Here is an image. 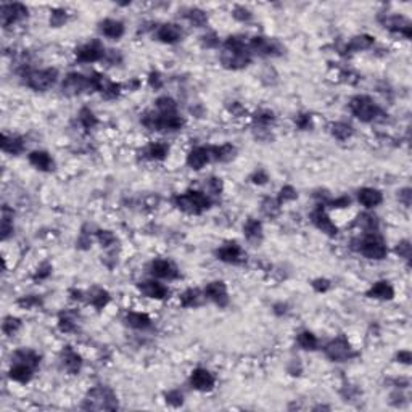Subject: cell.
<instances>
[{
	"label": "cell",
	"instance_id": "cell-1",
	"mask_svg": "<svg viewBox=\"0 0 412 412\" xmlns=\"http://www.w3.org/2000/svg\"><path fill=\"white\" fill-rule=\"evenodd\" d=\"M250 60L251 57L247 46H245V40H242L240 37H229L224 50L221 53L222 64L229 70H240L245 68L250 63Z\"/></svg>",
	"mask_w": 412,
	"mask_h": 412
},
{
	"label": "cell",
	"instance_id": "cell-2",
	"mask_svg": "<svg viewBox=\"0 0 412 412\" xmlns=\"http://www.w3.org/2000/svg\"><path fill=\"white\" fill-rule=\"evenodd\" d=\"M176 205L188 214H200L209 206V200L202 192H187L176 197Z\"/></svg>",
	"mask_w": 412,
	"mask_h": 412
},
{
	"label": "cell",
	"instance_id": "cell-3",
	"mask_svg": "<svg viewBox=\"0 0 412 412\" xmlns=\"http://www.w3.org/2000/svg\"><path fill=\"white\" fill-rule=\"evenodd\" d=\"M350 108L353 111V115L364 121V122H371L374 121L378 113H380V110H378V106L375 105V102L372 98L369 97H365V95H358V97H354L351 100V103H350Z\"/></svg>",
	"mask_w": 412,
	"mask_h": 412
},
{
	"label": "cell",
	"instance_id": "cell-4",
	"mask_svg": "<svg viewBox=\"0 0 412 412\" xmlns=\"http://www.w3.org/2000/svg\"><path fill=\"white\" fill-rule=\"evenodd\" d=\"M87 409H116L118 407V401L115 395L110 392L108 388H95L89 393L85 399V406Z\"/></svg>",
	"mask_w": 412,
	"mask_h": 412
},
{
	"label": "cell",
	"instance_id": "cell-5",
	"mask_svg": "<svg viewBox=\"0 0 412 412\" xmlns=\"http://www.w3.org/2000/svg\"><path fill=\"white\" fill-rule=\"evenodd\" d=\"M26 84L34 89V91H47L55 82H57L58 71L55 68H47L40 71H29L26 73Z\"/></svg>",
	"mask_w": 412,
	"mask_h": 412
},
{
	"label": "cell",
	"instance_id": "cell-6",
	"mask_svg": "<svg viewBox=\"0 0 412 412\" xmlns=\"http://www.w3.org/2000/svg\"><path fill=\"white\" fill-rule=\"evenodd\" d=\"M359 251L369 259H383L386 256V247L383 245V242L375 235L364 237L361 240Z\"/></svg>",
	"mask_w": 412,
	"mask_h": 412
},
{
	"label": "cell",
	"instance_id": "cell-7",
	"mask_svg": "<svg viewBox=\"0 0 412 412\" xmlns=\"http://www.w3.org/2000/svg\"><path fill=\"white\" fill-rule=\"evenodd\" d=\"M326 353L332 361H344L350 358L351 353V346L348 340L344 337H338L335 340H332L327 346H326Z\"/></svg>",
	"mask_w": 412,
	"mask_h": 412
},
{
	"label": "cell",
	"instance_id": "cell-8",
	"mask_svg": "<svg viewBox=\"0 0 412 412\" xmlns=\"http://www.w3.org/2000/svg\"><path fill=\"white\" fill-rule=\"evenodd\" d=\"M87 89H92L91 87V79H85L82 74L71 73V74H68L64 77L63 92L66 95H77V94H81L82 91H87Z\"/></svg>",
	"mask_w": 412,
	"mask_h": 412
},
{
	"label": "cell",
	"instance_id": "cell-9",
	"mask_svg": "<svg viewBox=\"0 0 412 412\" xmlns=\"http://www.w3.org/2000/svg\"><path fill=\"white\" fill-rule=\"evenodd\" d=\"M0 16H2V25L10 26L16 23V21L23 19L28 16V8L21 4H5L0 10Z\"/></svg>",
	"mask_w": 412,
	"mask_h": 412
},
{
	"label": "cell",
	"instance_id": "cell-10",
	"mask_svg": "<svg viewBox=\"0 0 412 412\" xmlns=\"http://www.w3.org/2000/svg\"><path fill=\"white\" fill-rule=\"evenodd\" d=\"M105 55V50L103 47L100 46V42H89L85 46L79 47L76 50V57L79 61H84V63H92V61H97L100 58H103Z\"/></svg>",
	"mask_w": 412,
	"mask_h": 412
},
{
	"label": "cell",
	"instance_id": "cell-11",
	"mask_svg": "<svg viewBox=\"0 0 412 412\" xmlns=\"http://www.w3.org/2000/svg\"><path fill=\"white\" fill-rule=\"evenodd\" d=\"M205 295L213 299V301L219 306H226L229 303V293L227 287L224 282H211L205 288Z\"/></svg>",
	"mask_w": 412,
	"mask_h": 412
},
{
	"label": "cell",
	"instance_id": "cell-12",
	"mask_svg": "<svg viewBox=\"0 0 412 412\" xmlns=\"http://www.w3.org/2000/svg\"><path fill=\"white\" fill-rule=\"evenodd\" d=\"M190 383L198 392H209L214 386V377L206 369H195L190 377Z\"/></svg>",
	"mask_w": 412,
	"mask_h": 412
},
{
	"label": "cell",
	"instance_id": "cell-13",
	"mask_svg": "<svg viewBox=\"0 0 412 412\" xmlns=\"http://www.w3.org/2000/svg\"><path fill=\"white\" fill-rule=\"evenodd\" d=\"M256 53L266 55V57H271V55H277L280 52V46L277 44L274 39H267V37H254L251 39V46H250Z\"/></svg>",
	"mask_w": 412,
	"mask_h": 412
},
{
	"label": "cell",
	"instance_id": "cell-14",
	"mask_svg": "<svg viewBox=\"0 0 412 412\" xmlns=\"http://www.w3.org/2000/svg\"><path fill=\"white\" fill-rule=\"evenodd\" d=\"M151 274L160 277V279H176L179 275V271L171 261L157 259L151 263Z\"/></svg>",
	"mask_w": 412,
	"mask_h": 412
},
{
	"label": "cell",
	"instance_id": "cell-15",
	"mask_svg": "<svg viewBox=\"0 0 412 412\" xmlns=\"http://www.w3.org/2000/svg\"><path fill=\"white\" fill-rule=\"evenodd\" d=\"M139 290L142 292V295H145L147 298H155V299H163L168 296V288L164 285H161L160 282H155V280H147V282H142L139 285Z\"/></svg>",
	"mask_w": 412,
	"mask_h": 412
},
{
	"label": "cell",
	"instance_id": "cell-16",
	"mask_svg": "<svg viewBox=\"0 0 412 412\" xmlns=\"http://www.w3.org/2000/svg\"><path fill=\"white\" fill-rule=\"evenodd\" d=\"M313 222L316 224V227L319 229V230H322L324 233H327V235H337V232H338V229H337V226L333 224L332 222V219L324 213V209H317L316 213L313 214Z\"/></svg>",
	"mask_w": 412,
	"mask_h": 412
},
{
	"label": "cell",
	"instance_id": "cell-17",
	"mask_svg": "<svg viewBox=\"0 0 412 412\" xmlns=\"http://www.w3.org/2000/svg\"><path fill=\"white\" fill-rule=\"evenodd\" d=\"M218 256L221 261L224 263H233L237 264L243 259V253H242V248L235 243H229L226 247H222L218 250Z\"/></svg>",
	"mask_w": 412,
	"mask_h": 412
},
{
	"label": "cell",
	"instance_id": "cell-18",
	"mask_svg": "<svg viewBox=\"0 0 412 412\" xmlns=\"http://www.w3.org/2000/svg\"><path fill=\"white\" fill-rule=\"evenodd\" d=\"M209 160H211L209 150L203 148V147H198V148L192 150L190 155L187 157V164L190 166L192 169H202Z\"/></svg>",
	"mask_w": 412,
	"mask_h": 412
},
{
	"label": "cell",
	"instance_id": "cell-19",
	"mask_svg": "<svg viewBox=\"0 0 412 412\" xmlns=\"http://www.w3.org/2000/svg\"><path fill=\"white\" fill-rule=\"evenodd\" d=\"M158 39L164 44H176L182 37V29L177 26V25H163L160 29H158Z\"/></svg>",
	"mask_w": 412,
	"mask_h": 412
},
{
	"label": "cell",
	"instance_id": "cell-20",
	"mask_svg": "<svg viewBox=\"0 0 412 412\" xmlns=\"http://www.w3.org/2000/svg\"><path fill=\"white\" fill-rule=\"evenodd\" d=\"M358 200H359V203L364 205L365 208H374V206H378L382 203V193L375 190V188H362V190H359L358 193Z\"/></svg>",
	"mask_w": 412,
	"mask_h": 412
},
{
	"label": "cell",
	"instance_id": "cell-21",
	"mask_svg": "<svg viewBox=\"0 0 412 412\" xmlns=\"http://www.w3.org/2000/svg\"><path fill=\"white\" fill-rule=\"evenodd\" d=\"M100 31H102L103 36L110 39H119L124 34V25L116 19H105L103 23L100 25Z\"/></svg>",
	"mask_w": 412,
	"mask_h": 412
},
{
	"label": "cell",
	"instance_id": "cell-22",
	"mask_svg": "<svg viewBox=\"0 0 412 412\" xmlns=\"http://www.w3.org/2000/svg\"><path fill=\"white\" fill-rule=\"evenodd\" d=\"M29 163L40 171H50L53 168V160L47 151H32L29 155Z\"/></svg>",
	"mask_w": 412,
	"mask_h": 412
},
{
	"label": "cell",
	"instance_id": "cell-23",
	"mask_svg": "<svg viewBox=\"0 0 412 412\" xmlns=\"http://www.w3.org/2000/svg\"><path fill=\"white\" fill-rule=\"evenodd\" d=\"M32 367L26 365V364H21V362H15L13 367L10 369V378L15 382H19V383H26L31 380L32 377Z\"/></svg>",
	"mask_w": 412,
	"mask_h": 412
},
{
	"label": "cell",
	"instance_id": "cell-24",
	"mask_svg": "<svg viewBox=\"0 0 412 412\" xmlns=\"http://www.w3.org/2000/svg\"><path fill=\"white\" fill-rule=\"evenodd\" d=\"M367 295L377 299H392L395 296V290L388 282H377Z\"/></svg>",
	"mask_w": 412,
	"mask_h": 412
},
{
	"label": "cell",
	"instance_id": "cell-25",
	"mask_svg": "<svg viewBox=\"0 0 412 412\" xmlns=\"http://www.w3.org/2000/svg\"><path fill=\"white\" fill-rule=\"evenodd\" d=\"M63 364H64L66 371L71 372V374H76L81 369V358L68 346L66 351H63Z\"/></svg>",
	"mask_w": 412,
	"mask_h": 412
},
{
	"label": "cell",
	"instance_id": "cell-26",
	"mask_svg": "<svg viewBox=\"0 0 412 412\" xmlns=\"http://www.w3.org/2000/svg\"><path fill=\"white\" fill-rule=\"evenodd\" d=\"M13 359H15V362L26 364V365L32 367V369H36V367L39 365V361H40V358H39V356H37L34 351H26V350L18 351V353L13 356Z\"/></svg>",
	"mask_w": 412,
	"mask_h": 412
},
{
	"label": "cell",
	"instance_id": "cell-27",
	"mask_svg": "<svg viewBox=\"0 0 412 412\" xmlns=\"http://www.w3.org/2000/svg\"><path fill=\"white\" fill-rule=\"evenodd\" d=\"M126 324L132 329H147L150 326V317L142 313H131L126 316Z\"/></svg>",
	"mask_w": 412,
	"mask_h": 412
},
{
	"label": "cell",
	"instance_id": "cell-28",
	"mask_svg": "<svg viewBox=\"0 0 412 412\" xmlns=\"http://www.w3.org/2000/svg\"><path fill=\"white\" fill-rule=\"evenodd\" d=\"M263 235V226L259 221L256 219H250L247 224H245V237L248 240L254 242V240H259Z\"/></svg>",
	"mask_w": 412,
	"mask_h": 412
},
{
	"label": "cell",
	"instance_id": "cell-29",
	"mask_svg": "<svg viewBox=\"0 0 412 412\" xmlns=\"http://www.w3.org/2000/svg\"><path fill=\"white\" fill-rule=\"evenodd\" d=\"M23 147H25V143L19 137H8V136L2 137V150L4 151L16 155L19 151H23Z\"/></svg>",
	"mask_w": 412,
	"mask_h": 412
},
{
	"label": "cell",
	"instance_id": "cell-30",
	"mask_svg": "<svg viewBox=\"0 0 412 412\" xmlns=\"http://www.w3.org/2000/svg\"><path fill=\"white\" fill-rule=\"evenodd\" d=\"M13 232V213L7 206L2 211V238H8L10 233Z\"/></svg>",
	"mask_w": 412,
	"mask_h": 412
},
{
	"label": "cell",
	"instance_id": "cell-31",
	"mask_svg": "<svg viewBox=\"0 0 412 412\" xmlns=\"http://www.w3.org/2000/svg\"><path fill=\"white\" fill-rule=\"evenodd\" d=\"M169 151V147L166 145V143H151L147 150V155L151 158V160H164L166 155Z\"/></svg>",
	"mask_w": 412,
	"mask_h": 412
},
{
	"label": "cell",
	"instance_id": "cell-32",
	"mask_svg": "<svg viewBox=\"0 0 412 412\" xmlns=\"http://www.w3.org/2000/svg\"><path fill=\"white\" fill-rule=\"evenodd\" d=\"M298 344L305 350L313 351L317 348V338H316L314 333H311V332H301L298 335Z\"/></svg>",
	"mask_w": 412,
	"mask_h": 412
},
{
	"label": "cell",
	"instance_id": "cell-33",
	"mask_svg": "<svg viewBox=\"0 0 412 412\" xmlns=\"http://www.w3.org/2000/svg\"><path fill=\"white\" fill-rule=\"evenodd\" d=\"M332 134L338 140H348L353 136V127L350 124H344V122H337L332 126Z\"/></svg>",
	"mask_w": 412,
	"mask_h": 412
},
{
	"label": "cell",
	"instance_id": "cell-34",
	"mask_svg": "<svg viewBox=\"0 0 412 412\" xmlns=\"http://www.w3.org/2000/svg\"><path fill=\"white\" fill-rule=\"evenodd\" d=\"M374 44V37L371 36H358L354 37L350 44V49L351 50H364V49H369Z\"/></svg>",
	"mask_w": 412,
	"mask_h": 412
},
{
	"label": "cell",
	"instance_id": "cell-35",
	"mask_svg": "<svg viewBox=\"0 0 412 412\" xmlns=\"http://www.w3.org/2000/svg\"><path fill=\"white\" fill-rule=\"evenodd\" d=\"M110 301V296L105 290H100V288H95V290L91 293V303L95 308H103L106 303Z\"/></svg>",
	"mask_w": 412,
	"mask_h": 412
},
{
	"label": "cell",
	"instance_id": "cell-36",
	"mask_svg": "<svg viewBox=\"0 0 412 412\" xmlns=\"http://www.w3.org/2000/svg\"><path fill=\"white\" fill-rule=\"evenodd\" d=\"M157 110L160 113H174L176 111V103L174 100L169 97H161L157 100Z\"/></svg>",
	"mask_w": 412,
	"mask_h": 412
},
{
	"label": "cell",
	"instance_id": "cell-37",
	"mask_svg": "<svg viewBox=\"0 0 412 412\" xmlns=\"http://www.w3.org/2000/svg\"><path fill=\"white\" fill-rule=\"evenodd\" d=\"M198 298H200V295H198V292L197 290H187L182 296H181V303H182V306H197L198 305Z\"/></svg>",
	"mask_w": 412,
	"mask_h": 412
},
{
	"label": "cell",
	"instance_id": "cell-38",
	"mask_svg": "<svg viewBox=\"0 0 412 412\" xmlns=\"http://www.w3.org/2000/svg\"><path fill=\"white\" fill-rule=\"evenodd\" d=\"M79 119H81L82 126L85 129H92L97 124V119H95V116H94V113L91 110H82L81 115H79Z\"/></svg>",
	"mask_w": 412,
	"mask_h": 412
},
{
	"label": "cell",
	"instance_id": "cell-39",
	"mask_svg": "<svg viewBox=\"0 0 412 412\" xmlns=\"http://www.w3.org/2000/svg\"><path fill=\"white\" fill-rule=\"evenodd\" d=\"M19 327H21V322H19V319H15V317H8L4 322V332L7 333V335H13V333L18 332Z\"/></svg>",
	"mask_w": 412,
	"mask_h": 412
},
{
	"label": "cell",
	"instance_id": "cell-40",
	"mask_svg": "<svg viewBox=\"0 0 412 412\" xmlns=\"http://www.w3.org/2000/svg\"><path fill=\"white\" fill-rule=\"evenodd\" d=\"M187 18L190 19L193 25H197V26L205 25V21H206V15L202 12V10H190V13L187 15Z\"/></svg>",
	"mask_w": 412,
	"mask_h": 412
},
{
	"label": "cell",
	"instance_id": "cell-41",
	"mask_svg": "<svg viewBox=\"0 0 412 412\" xmlns=\"http://www.w3.org/2000/svg\"><path fill=\"white\" fill-rule=\"evenodd\" d=\"M64 21H66V13L64 12H58V10H55V12L52 13V16H50V25L55 26V28L61 26Z\"/></svg>",
	"mask_w": 412,
	"mask_h": 412
},
{
	"label": "cell",
	"instance_id": "cell-42",
	"mask_svg": "<svg viewBox=\"0 0 412 412\" xmlns=\"http://www.w3.org/2000/svg\"><path fill=\"white\" fill-rule=\"evenodd\" d=\"M295 122H296V126H298L299 129H303V131H308L311 126H313V122H311V116H309V115H298L296 119H295Z\"/></svg>",
	"mask_w": 412,
	"mask_h": 412
},
{
	"label": "cell",
	"instance_id": "cell-43",
	"mask_svg": "<svg viewBox=\"0 0 412 412\" xmlns=\"http://www.w3.org/2000/svg\"><path fill=\"white\" fill-rule=\"evenodd\" d=\"M256 121L261 122V124H269V122H272V121H274V115H272V111H267V110L259 111V113L256 115Z\"/></svg>",
	"mask_w": 412,
	"mask_h": 412
},
{
	"label": "cell",
	"instance_id": "cell-44",
	"mask_svg": "<svg viewBox=\"0 0 412 412\" xmlns=\"http://www.w3.org/2000/svg\"><path fill=\"white\" fill-rule=\"evenodd\" d=\"M166 401H168V403L172 404V406H181L184 398H182V395L179 392H171V393L166 395Z\"/></svg>",
	"mask_w": 412,
	"mask_h": 412
},
{
	"label": "cell",
	"instance_id": "cell-45",
	"mask_svg": "<svg viewBox=\"0 0 412 412\" xmlns=\"http://www.w3.org/2000/svg\"><path fill=\"white\" fill-rule=\"evenodd\" d=\"M396 251L399 253V256H404L406 259H409V256H410V245H409V242H407V240L401 242V243L398 245Z\"/></svg>",
	"mask_w": 412,
	"mask_h": 412
},
{
	"label": "cell",
	"instance_id": "cell-46",
	"mask_svg": "<svg viewBox=\"0 0 412 412\" xmlns=\"http://www.w3.org/2000/svg\"><path fill=\"white\" fill-rule=\"evenodd\" d=\"M293 198H296V192L293 190V187L287 185L280 190V200H284V202L285 200H293Z\"/></svg>",
	"mask_w": 412,
	"mask_h": 412
},
{
	"label": "cell",
	"instance_id": "cell-47",
	"mask_svg": "<svg viewBox=\"0 0 412 412\" xmlns=\"http://www.w3.org/2000/svg\"><path fill=\"white\" fill-rule=\"evenodd\" d=\"M60 329L63 332H71L74 330V322L68 317H64V319H60Z\"/></svg>",
	"mask_w": 412,
	"mask_h": 412
},
{
	"label": "cell",
	"instance_id": "cell-48",
	"mask_svg": "<svg viewBox=\"0 0 412 412\" xmlns=\"http://www.w3.org/2000/svg\"><path fill=\"white\" fill-rule=\"evenodd\" d=\"M150 85L155 87V89H160L163 85V79H161L160 73H151L150 74Z\"/></svg>",
	"mask_w": 412,
	"mask_h": 412
},
{
	"label": "cell",
	"instance_id": "cell-49",
	"mask_svg": "<svg viewBox=\"0 0 412 412\" xmlns=\"http://www.w3.org/2000/svg\"><path fill=\"white\" fill-rule=\"evenodd\" d=\"M233 16H235L237 19H242V21H243V19H250L251 13L248 12L247 8H242V7H240V8L235 10V12H233Z\"/></svg>",
	"mask_w": 412,
	"mask_h": 412
},
{
	"label": "cell",
	"instance_id": "cell-50",
	"mask_svg": "<svg viewBox=\"0 0 412 412\" xmlns=\"http://www.w3.org/2000/svg\"><path fill=\"white\" fill-rule=\"evenodd\" d=\"M98 238H100V242H102V243L105 245V247H106V245H108L110 242H113V240H115V237L111 235L110 232H106V230H105V232H100V233H98Z\"/></svg>",
	"mask_w": 412,
	"mask_h": 412
},
{
	"label": "cell",
	"instance_id": "cell-51",
	"mask_svg": "<svg viewBox=\"0 0 412 412\" xmlns=\"http://www.w3.org/2000/svg\"><path fill=\"white\" fill-rule=\"evenodd\" d=\"M350 205V198L348 197H341L338 200H335V202L332 203L333 208H344V206H348Z\"/></svg>",
	"mask_w": 412,
	"mask_h": 412
},
{
	"label": "cell",
	"instance_id": "cell-52",
	"mask_svg": "<svg viewBox=\"0 0 412 412\" xmlns=\"http://www.w3.org/2000/svg\"><path fill=\"white\" fill-rule=\"evenodd\" d=\"M313 285H314V288H316L317 292H326L327 288L330 287V284H329L327 280H320V279H319V280H316Z\"/></svg>",
	"mask_w": 412,
	"mask_h": 412
},
{
	"label": "cell",
	"instance_id": "cell-53",
	"mask_svg": "<svg viewBox=\"0 0 412 412\" xmlns=\"http://www.w3.org/2000/svg\"><path fill=\"white\" fill-rule=\"evenodd\" d=\"M266 181H267V174L263 172V171L256 172V174L253 176V182H254V184H264Z\"/></svg>",
	"mask_w": 412,
	"mask_h": 412
},
{
	"label": "cell",
	"instance_id": "cell-54",
	"mask_svg": "<svg viewBox=\"0 0 412 412\" xmlns=\"http://www.w3.org/2000/svg\"><path fill=\"white\" fill-rule=\"evenodd\" d=\"M398 359H399L401 362H404V364H409V362H410V353H409V351H401V353L398 354Z\"/></svg>",
	"mask_w": 412,
	"mask_h": 412
},
{
	"label": "cell",
	"instance_id": "cell-55",
	"mask_svg": "<svg viewBox=\"0 0 412 412\" xmlns=\"http://www.w3.org/2000/svg\"><path fill=\"white\" fill-rule=\"evenodd\" d=\"M409 192H410L409 188H406V190H403V193H401V197H404V202H406V205H409V195H410Z\"/></svg>",
	"mask_w": 412,
	"mask_h": 412
}]
</instances>
